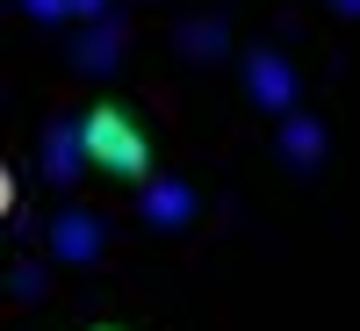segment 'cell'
<instances>
[{
    "label": "cell",
    "mask_w": 360,
    "mask_h": 331,
    "mask_svg": "<svg viewBox=\"0 0 360 331\" xmlns=\"http://www.w3.org/2000/svg\"><path fill=\"white\" fill-rule=\"evenodd\" d=\"M79 152L94 159L101 173H115V180H144L152 173V144H144V130L130 123L123 108H86V123H79Z\"/></svg>",
    "instance_id": "1"
},
{
    "label": "cell",
    "mask_w": 360,
    "mask_h": 331,
    "mask_svg": "<svg viewBox=\"0 0 360 331\" xmlns=\"http://www.w3.org/2000/svg\"><path fill=\"white\" fill-rule=\"evenodd\" d=\"M94 331H123V324H94Z\"/></svg>",
    "instance_id": "2"
}]
</instances>
